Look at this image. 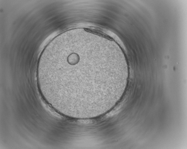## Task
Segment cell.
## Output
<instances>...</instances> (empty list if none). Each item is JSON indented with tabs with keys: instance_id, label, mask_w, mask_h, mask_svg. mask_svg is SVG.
Returning <instances> with one entry per match:
<instances>
[{
	"instance_id": "1",
	"label": "cell",
	"mask_w": 187,
	"mask_h": 149,
	"mask_svg": "<svg viewBox=\"0 0 187 149\" xmlns=\"http://www.w3.org/2000/svg\"><path fill=\"white\" fill-rule=\"evenodd\" d=\"M81 47L73 43L58 45L38 61L37 76L44 99L72 119L107 97L110 72L102 64L83 63Z\"/></svg>"
},
{
	"instance_id": "2",
	"label": "cell",
	"mask_w": 187,
	"mask_h": 149,
	"mask_svg": "<svg viewBox=\"0 0 187 149\" xmlns=\"http://www.w3.org/2000/svg\"><path fill=\"white\" fill-rule=\"evenodd\" d=\"M84 29L86 32L96 35L110 40H113L112 38L109 35L99 30L88 28H84Z\"/></svg>"
}]
</instances>
